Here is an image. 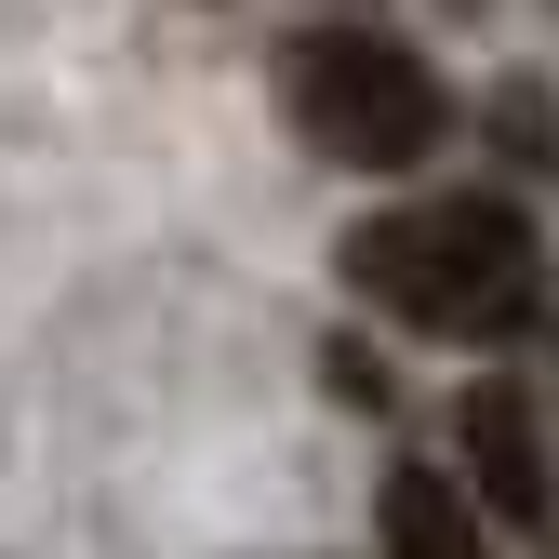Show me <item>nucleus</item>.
Masks as SVG:
<instances>
[{"label":"nucleus","mask_w":559,"mask_h":559,"mask_svg":"<svg viewBox=\"0 0 559 559\" xmlns=\"http://www.w3.org/2000/svg\"><path fill=\"white\" fill-rule=\"evenodd\" d=\"M280 120H294V147L346 160V174H413L453 133V94L440 67L386 40V27H307L280 53Z\"/></svg>","instance_id":"2"},{"label":"nucleus","mask_w":559,"mask_h":559,"mask_svg":"<svg viewBox=\"0 0 559 559\" xmlns=\"http://www.w3.org/2000/svg\"><path fill=\"white\" fill-rule=\"evenodd\" d=\"M346 294H373L386 320L440 333V346H493L546 307V240L520 200H413V214H373L360 240H346Z\"/></svg>","instance_id":"1"},{"label":"nucleus","mask_w":559,"mask_h":559,"mask_svg":"<svg viewBox=\"0 0 559 559\" xmlns=\"http://www.w3.org/2000/svg\"><path fill=\"white\" fill-rule=\"evenodd\" d=\"M453 479H466L520 546H559V453H546V427H533L520 386H466V400H453Z\"/></svg>","instance_id":"3"},{"label":"nucleus","mask_w":559,"mask_h":559,"mask_svg":"<svg viewBox=\"0 0 559 559\" xmlns=\"http://www.w3.org/2000/svg\"><path fill=\"white\" fill-rule=\"evenodd\" d=\"M386 559H493L479 493H466L453 466H400L386 479Z\"/></svg>","instance_id":"4"}]
</instances>
